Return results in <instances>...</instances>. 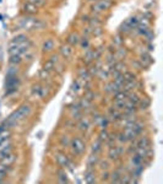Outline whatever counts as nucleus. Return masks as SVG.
I'll return each mask as SVG.
<instances>
[{"mask_svg":"<svg viewBox=\"0 0 163 184\" xmlns=\"http://www.w3.org/2000/svg\"><path fill=\"white\" fill-rule=\"evenodd\" d=\"M31 112H32V107L30 104H22L20 108H17L12 114H10L9 118L4 121L5 126L10 128L12 125L17 124L18 121H21V120H23V119H26L27 117H28V115L31 114Z\"/></svg>","mask_w":163,"mask_h":184,"instance_id":"f257e3e1","label":"nucleus"},{"mask_svg":"<svg viewBox=\"0 0 163 184\" xmlns=\"http://www.w3.org/2000/svg\"><path fill=\"white\" fill-rule=\"evenodd\" d=\"M17 27L20 30H23V31H39V30L44 28L45 23L40 18H36L33 16L26 15V17H22L18 21Z\"/></svg>","mask_w":163,"mask_h":184,"instance_id":"f03ea898","label":"nucleus"},{"mask_svg":"<svg viewBox=\"0 0 163 184\" xmlns=\"http://www.w3.org/2000/svg\"><path fill=\"white\" fill-rule=\"evenodd\" d=\"M31 47H32V42L30 39L25 40L22 43H18L15 45H10L9 48V54L10 55H22L25 59V55L27 53L31 50Z\"/></svg>","mask_w":163,"mask_h":184,"instance_id":"7ed1b4c3","label":"nucleus"},{"mask_svg":"<svg viewBox=\"0 0 163 184\" xmlns=\"http://www.w3.org/2000/svg\"><path fill=\"white\" fill-rule=\"evenodd\" d=\"M18 85H20V79L17 77V75H9V76H6V80H5L6 94H11L13 92H16Z\"/></svg>","mask_w":163,"mask_h":184,"instance_id":"20e7f679","label":"nucleus"},{"mask_svg":"<svg viewBox=\"0 0 163 184\" xmlns=\"http://www.w3.org/2000/svg\"><path fill=\"white\" fill-rule=\"evenodd\" d=\"M113 3L111 1V0H98V1L93 3V5L91 6V11L93 13H103L106 12L107 10H109L112 8Z\"/></svg>","mask_w":163,"mask_h":184,"instance_id":"39448f33","label":"nucleus"},{"mask_svg":"<svg viewBox=\"0 0 163 184\" xmlns=\"http://www.w3.org/2000/svg\"><path fill=\"white\" fill-rule=\"evenodd\" d=\"M70 146H71V151L75 155H82L86 148L85 141L81 138H74L70 141Z\"/></svg>","mask_w":163,"mask_h":184,"instance_id":"423d86ee","label":"nucleus"},{"mask_svg":"<svg viewBox=\"0 0 163 184\" xmlns=\"http://www.w3.org/2000/svg\"><path fill=\"white\" fill-rule=\"evenodd\" d=\"M22 12L26 13L27 16H33V15H36V13L38 12V8L36 5L26 1L25 4H22Z\"/></svg>","mask_w":163,"mask_h":184,"instance_id":"0eeeda50","label":"nucleus"},{"mask_svg":"<svg viewBox=\"0 0 163 184\" xmlns=\"http://www.w3.org/2000/svg\"><path fill=\"white\" fill-rule=\"evenodd\" d=\"M55 158H57V162L59 163L62 167H64V168H66V167H69V168H71L72 169V165H71V162H70V160L66 157L65 155H63V153H55Z\"/></svg>","mask_w":163,"mask_h":184,"instance_id":"6e6552de","label":"nucleus"},{"mask_svg":"<svg viewBox=\"0 0 163 184\" xmlns=\"http://www.w3.org/2000/svg\"><path fill=\"white\" fill-rule=\"evenodd\" d=\"M121 153H123V147L112 145L111 148H109V152H108V157H109L111 160H118Z\"/></svg>","mask_w":163,"mask_h":184,"instance_id":"1a4fd4ad","label":"nucleus"},{"mask_svg":"<svg viewBox=\"0 0 163 184\" xmlns=\"http://www.w3.org/2000/svg\"><path fill=\"white\" fill-rule=\"evenodd\" d=\"M60 54H62V57L65 58V59H69L72 54H74V47H71L70 44H63L60 47Z\"/></svg>","mask_w":163,"mask_h":184,"instance_id":"9d476101","label":"nucleus"},{"mask_svg":"<svg viewBox=\"0 0 163 184\" xmlns=\"http://www.w3.org/2000/svg\"><path fill=\"white\" fill-rule=\"evenodd\" d=\"M66 42H67V44H70L71 47L77 45L79 42H80V36H79V33H77V32H71L70 35L66 37Z\"/></svg>","mask_w":163,"mask_h":184,"instance_id":"9b49d317","label":"nucleus"},{"mask_svg":"<svg viewBox=\"0 0 163 184\" xmlns=\"http://www.w3.org/2000/svg\"><path fill=\"white\" fill-rule=\"evenodd\" d=\"M79 130L80 131H82V133H86L90 130V128H91V120L88 119V118H82L80 120L79 123Z\"/></svg>","mask_w":163,"mask_h":184,"instance_id":"f8f14e48","label":"nucleus"},{"mask_svg":"<svg viewBox=\"0 0 163 184\" xmlns=\"http://www.w3.org/2000/svg\"><path fill=\"white\" fill-rule=\"evenodd\" d=\"M15 161H16V155L12 153V152L3 156V158H1V163H3V165L9 166V167H10L11 165H13V162H15Z\"/></svg>","mask_w":163,"mask_h":184,"instance_id":"ddd939ff","label":"nucleus"},{"mask_svg":"<svg viewBox=\"0 0 163 184\" xmlns=\"http://www.w3.org/2000/svg\"><path fill=\"white\" fill-rule=\"evenodd\" d=\"M54 48H55V42H54L52 38H48V39L44 40V43H43V45H42V50H43L44 53H49V52H52Z\"/></svg>","mask_w":163,"mask_h":184,"instance_id":"4468645a","label":"nucleus"},{"mask_svg":"<svg viewBox=\"0 0 163 184\" xmlns=\"http://www.w3.org/2000/svg\"><path fill=\"white\" fill-rule=\"evenodd\" d=\"M118 91H120V88L115 85L114 81H109L104 85V92L107 93H117Z\"/></svg>","mask_w":163,"mask_h":184,"instance_id":"2eb2a0df","label":"nucleus"},{"mask_svg":"<svg viewBox=\"0 0 163 184\" xmlns=\"http://www.w3.org/2000/svg\"><path fill=\"white\" fill-rule=\"evenodd\" d=\"M91 75L90 72H88V69H86V67H81V69L79 70V79L82 81V82H86V81H91Z\"/></svg>","mask_w":163,"mask_h":184,"instance_id":"dca6fc26","label":"nucleus"},{"mask_svg":"<svg viewBox=\"0 0 163 184\" xmlns=\"http://www.w3.org/2000/svg\"><path fill=\"white\" fill-rule=\"evenodd\" d=\"M96 76H97L101 81H106V80L109 79L111 71H109V69H104V67H101V69L98 70V72H97Z\"/></svg>","mask_w":163,"mask_h":184,"instance_id":"f3484780","label":"nucleus"},{"mask_svg":"<svg viewBox=\"0 0 163 184\" xmlns=\"http://www.w3.org/2000/svg\"><path fill=\"white\" fill-rule=\"evenodd\" d=\"M124 136L126 138V141H134L136 139V133L133 130V128H124V131H123Z\"/></svg>","mask_w":163,"mask_h":184,"instance_id":"a211bd4d","label":"nucleus"},{"mask_svg":"<svg viewBox=\"0 0 163 184\" xmlns=\"http://www.w3.org/2000/svg\"><path fill=\"white\" fill-rule=\"evenodd\" d=\"M150 146H151V141L147 136H144V138H140L139 140H136V147L150 148Z\"/></svg>","mask_w":163,"mask_h":184,"instance_id":"6ab92c4d","label":"nucleus"},{"mask_svg":"<svg viewBox=\"0 0 163 184\" xmlns=\"http://www.w3.org/2000/svg\"><path fill=\"white\" fill-rule=\"evenodd\" d=\"M82 88H84V82L80 79H77V80L74 81L72 85H71V92L74 94H76V93H79L81 90H82Z\"/></svg>","mask_w":163,"mask_h":184,"instance_id":"aec40b11","label":"nucleus"},{"mask_svg":"<svg viewBox=\"0 0 163 184\" xmlns=\"http://www.w3.org/2000/svg\"><path fill=\"white\" fill-rule=\"evenodd\" d=\"M120 118H121L120 111H117V109H114V108H112L109 111V115H108V120L109 121H118V120H120Z\"/></svg>","mask_w":163,"mask_h":184,"instance_id":"412c9836","label":"nucleus"},{"mask_svg":"<svg viewBox=\"0 0 163 184\" xmlns=\"http://www.w3.org/2000/svg\"><path fill=\"white\" fill-rule=\"evenodd\" d=\"M28 38H27L26 35H23V33H20V35L15 36L11 40H10V45H15V44H18V43H22L25 42V40H27Z\"/></svg>","mask_w":163,"mask_h":184,"instance_id":"4be33fe9","label":"nucleus"},{"mask_svg":"<svg viewBox=\"0 0 163 184\" xmlns=\"http://www.w3.org/2000/svg\"><path fill=\"white\" fill-rule=\"evenodd\" d=\"M25 59H23V57L22 55H10V59H9V63L11 64V65H20L22 63Z\"/></svg>","mask_w":163,"mask_h":184,"instance_id":"5701e85b","label":"nucleus"},{"mask_svg":"<svg viewBox=\"0 0 163 184\" xmlns=\"http://www.w3.org/2000/svg\"><path fill=\"white\" fill-rule=\"evenodd\" d=\"M84 61L86 64H90L92 61H94V58H93V49H86V53H85V57H84Z\"/></svg>","mask_w":163,"mask_h":184,"instance_id":"b1692460","label":"nucleus"},{"mask_svg":"<svg viewBox=\"0 0 163 184\" xmlns=\"http://www.w3.org/2000/svg\"><path fill=\"white\" fill-rule=\"evenodd\" d=\"M85 182L88 184H92L96 182V174H94L93 171H87L85 173Z\"/></svg>","mask_w":163,"mask_h":184,"instance_id":"393cba45","label":"nucleus"},{"mask_svg":"<svg viewBox=\"0 0 163 184\" xmlns=\"http://www.w3.org/2000/svg\"><path fill=\"white\" fill-rule=\"evenodd\" d=\"M133 128V130L136 133V135H139V134H141L142 133V130H144V128H145V124L142 121H139V120H136L135 121V124L131 126Z\"/></svg>","mask_w":163,"mask_h":184,"instance_id":"a878e982","label":"nucleus"},{"mask_svg":"<svg viewBox=\"0 0 163 184\" xmlns=\"http://www.w3.org/2000/svg\"><path fill=\"white\" fill-rule=\"evenodd\" d=\"M87 23L91 27H102V25H103V22H102L98 17H88Z\"/></svg>","mask_w":163,"mask_h":184,"instance_id":"bb28decb","label":"nucleus"},{"mask_svg":"<svg viewBox=\"0 0 163 184\" xmlns=\"http://www.w3.org/2000/svg\"><path fill=\"white\" fill-rule=\"evenodd\" d=\"M9 166H5L3 163H0V183L4 180V178L6 177V174L9 173Z\"/></svg>","mask_w":163,"mask_h":184,"instance_id":"cd10ccee","label":"nucleus"},{"mask_svg":"<svg viewBox=\"0 0 163 184\" xmlns=\"http://www.w3.org/2000/svg\"><path fill=\"white\" fill-rule=\"evenodd\" d=\"M123 77H124V81L125 82H128V81H134V80H136V75H135L133 71H124L123 72Z\"/></svg>","mask_w":163,"mask_h":184,"instance_id":"c85d7f7f","label":"nucleus"},{"mask_svg":"<svg viewBox=\"0 0 163 184\" xmlns=\"http://www.w3.org/2000/svg\"><path fill=\"white\" fill-rule=\"evenodd\" d=\"M126 23L131 27L133 30H135L137 27V23H139V18H137V16H131V17H129L128 20H126Z\"/></svg>","mask_w":163,"mask_h":184,"instance_id":"c756f323","label":"nucleus"},{"mask_svg":"<svg viewBox=\"0 0 163 184\" xmlns=\"http://www.w3.org/2000/svg\"><path fill=\"white\" fill-rule=\"evenodd\" d=\"M98 162V156H97V153H92L90 157H88V160H87V165H88V167H94V165Z\"/></svg>","mask_w":163,"mask_h":184,"instance_id":"7c9ffc66","label":"nucleus"},{"mask_svg":"<svg viewBox=\"0 0 163 184\" xmlns=\"http://www.w3.org/2000/svg\"><path fill=\"white\" fill-rule=\"evenodd\" d=\"M131 31H133V28L126 23V21H125L124 23H121L120 28H119V33H120V35H121V33H124V35H128V33H130Z\"/></svg>","mask_w":163,"mask_h":184,"instance_id":"2f4dec72","label":"nucleus"},{"mask_svg":"<svg viewBox=\"0 0 163 184\" xmlns=\"http://www.w3.org/2000/svg\"><path fill=\"white\" fill-rule=\"evenodd\" d=\"M126 54H128V52L125 50V48H121V47H119V49L115 50V57H117V59H119V60L124 59L126 57Z\"/></svg>","mask_w":163,"mask_h":184,"instance_id":"473e14b6","label":"nucleus"},{"mask_svg":"<svg viewBox=\"0 0 163 184\" xmlns=\"http://www.w3.org/2000/svg\"><path fill=\"white\" fill-rule=\"evenodd\" d=\"M124 104H125V101H118V99H114L113 102V108L117 111H123L124 109Z\"/></svg>","mask_w":163,"mask_h":184,"instance_id":"72a5a7b5","label":"nucleus"},{"mask_svg":"<svg viewBox=\"0 0 163 184\" xmlns=\"http://www.w3.org/2000/svg\"><path fill=\"white\" fill-rule=\"evenodd\" d=\"M101 150H102V141L101 140L94 141L93 144H92V152L93 153H98Z\"/></svg>","mask_w":163,"mask_h":184,"instance_id":"f704fd0d","label":"nucleus"},{"mask_svg":"<svg viewBox=\"0 0 163 184\" xmlns=\"http://www.w3.org/2000/svg\"><path fill=\"white\" fill-rule=\"evenodd\" d=\"M58 175H59V182L60 183H67V182H69V179H67V175H66L64 169H59V171H58Z\"/></svg>","mask_w":163,"mask_h":184,"instance_id":"c9c22d12","label":"nucleus"},{"mask_svg":"<svg viewBox=\"0 0 163 184\" xmlns=\"http://www.w3.org/2000/svg\"><path fill=\"white\" fill-rule=\"evenodd\" d=\"M123 37H121V35L119 33V35H117V36H114V38H113V44H114V47H121L123 45Z\"/></svg>","mask_w":163,"mask_h":184,"instance_id":"e433bc0d","label":"nucleus"},{"mask_svg":"<svg viewBox=\"0 0 163 184\" xmlns=\"http://www.w3.org/2000/svg\"><path fill=\"white\" fill-rule=\"evenodd\" d=\"M79 44H81L82 49H88V48H90V39H88V37H82V38H80Z\"/></svg>","mask_w":163,"mask_h":184,"instance_id":"4c0bfd02","label":"nucleus"},{"mask_svg":"<svg viewBox=\"0 0 163 184\" xmlns=\"http://www.w3.org/2000/svg\"><path fill=\"white\" fill-rule=\"evenodd\" d=\"M10 136H11L10 129H9V128H6V129H4V130L0 131V141H3V140H5V139H8V138H10Z\"/></svg>","mask_w":163,"mask_h":184,"instance_id":"58836bf2","label":"nucleus"},{"mask_svg":"<svg viewBox=\"0 0 163 184\" xmlns=\"http://www.w3.org/2000/svg\"><path fill=\"white\" fill-rule=\"evenodd\" d=\"M131 162H133L134 166H139V165H142V162H144V158L140 157L139 155L135 153V155L133 156V158H131Z\"/></svg>","mask_w":163,"mask_h":184,"instance_id":"ea45409f","label":"nucleus"},{"mask_svg":"<svg viewBox=\"0 0 163 184\" xmlns=\"http://www.w3.org/2000/svg\"><path fill=\"white\" fill-rule=\"evenodd\" d=\"M27 3H31L33 5H36L37 8H43V6L45 5V0H26Z\"/></svg>","mask_w":163,"mask_h":184,"instance_id":"a19ab883","label":"nucleus"},{"mask_svg":"<svg viewBox=\"0 0 163 184\" xmlns=\"http://www.w3.org/2000/svg\"><path fill=\"white\" fill-rule=\"evenodd\" d=\"M109 138V133H108L106 129H102V131L99 133V140L101 141H107Z\"/></svg>","mask_w":163,"mask_h":184,"instance_id":"79ce46f5","label":"nucleus"},{"mask_svg":"<svg viewBox=\"0 0 163 184\" xmlns=\"http://www.w3.org/2000/svg\"><path fill=\"white\" fill-rule=\"evenodd\" d=\"M121 177V173L119 171H115L113 174H112V178H111V182L112 183H119V179Z\"/></svg>","mask_w":163,"mask_h":184,"instance_id":"37998d69","label":"nucleus"},{"mask_svg":"<svg viewBox=\"0 0 163 184\" xmlns=\"http://www.w3.org/2000/svg\"><path fill=\"white\" fill-rule=\"evenodd\" d=\"M49 72L50 71L45 70V69H40V71H39V79H42V80L49 79Z\"/></svg>","mask_w":163,"mask_h":184,"instance_id":"c03bdc74","label":"nucleus"},{"mask_svg":"<svg viewBox=\"0 0 163 184\" xmlns=\"http://www.w3.org/2000/svg\"><path fill=\"white\" fill-rule=\"evenodd\" d=\"M102 33H103V30H102V27H92V36L98 37V36L102 35Z\"/></svg>","mask_w":163,"mask_h":184,"instance_id":"a18cd8bd","label":"nucleus"},{"mask_svg":"<svg viewBox=\"0 0 163 184\" xmlns=\"http://www.w3.org/2000/svg\"><path fill=\"white\" fill-rule=\"evenodd\" d=\"M17 72H18L17 66L16 65L15 66H11V67H9V70L6 71V76H9V75H17Z\"/></svg>","mask_w":163,"mask_h":184,"instance_id":"49530a36","label":"nucleus"},{"mask_svg":"<svg viewBox=\"0 0 163 184\" xmlns=\"http://www.w3.org/2000/svg\"><path fill=\"white\" fill-rule=\"evenodd\" d=\"M54 66H55V65H54L50 60H47V61H45V64L43 65V69L48 70V71H52V70L54 69Z\"/></svg>","mask_w":163,"mask_h":184,"instance_id":"de8ad7c7","label":"nucleus"},{"mask_svg":"<svg viewBox=\"0 0 163 184\" xmlns=\"http://www.w3.org/2000/svg\"><path fill=\"white\" fill-rule=\"evenodd\" d=\"M11 150H12V145H9V146L4 147L3 150H0V155H1V157H3V156H5V155L10 153V152H11Z\"/></svg>","mask_w":163,"mask_h":184,"instance_id":"09e8293b","label":"nucleus"},{"mask_svg":"<svg viewBox=\"0 0 163 184\" xmlns=\"http://www.w3.org/2000/svg\"><path fill=\"white\" fill-rule=\"evenodd\" d=\"M9 145H11V139H10V138L5 139V140H3V141H0V150H3L4 147L9 146Z\"/></svg>","mask_w":163,"mask_h":184,"instance_id":"8fccbe9b","label":"nucleus"},{"mask_svg":"<svg viewBox=\"0 0 163 184\" xmlns=\"http://www.w3.org/2000/svg\"><path fill=\"white\" fill-rule=\"evenodd\" d=\"M139 103H141V108H140V109H147V108L150 107V101L146 99V98H145L144 101H141V99H140Z\"/></svg>","mask_w":163,"mask_h":184,"instance_id":"3c124183","label":"nucleus"},{"mask_svg":"<svg viewBox=\"0 0 163 184\" xmlns=\"http://www.w3.org/2000/svg\"><path fill=\"white\" fill-rule=\"evenodd\" d=\"M60 144H62L63 146H67V145H70V140L67 136H63L62 140H60Z\"/></svg>","mask_w":163,"mask_h":184,"instance_id":"603ef678","label":"nucleus"},{"mask_svg":"<svg viewBox=\"0 0 163 184\" xmlns=\"http://www.w3.org/2000/svg\"><path fill=\"white\" fill-rule=\"evenodd\" d=\"M84 35L85 37H88V36H92V27H86V28H84Z\"/></svg>","mask_w":163,"mask_h":184,"instance_id":"864d4df0","label":"nucleus"},{"mask_svg":"<svg viewBox=\"0 0 163 184\" xmlns=\"http://www.w3.org/2000/svg\"><path fill=\"white\" fill-rule=\"evenodd\" d=\"M49 60L52 61L54 65H57V64H59V55H58V54H55V55H52Z\"/></svg>","mask_w":163,"mask_h":184,"instance_id":"5fc2aeb1","label":"nucleus"},{"mask_svg":"<svg viewBox=\"0 0 163 184\" xmlns=\"http://www.w3.org/2000/svg\"><path fill=\"white\" fill-rule=\"evenodd\" d=\"M118 136H119V138H118V141H119V142H126V138L124 136V134H123V133L119 134Z\"/></svg>","mask_w":163,"mask_h":184,"instance_id":"6e6d98bb","label":"nucleus"},{"mask_svg":"<svg viewBox=\"0 0 163 184\" xmlns=\"http://www.w3.org/2000/svg\"><path fill=\"white\" fill-rule=\"evenodd\" d=\"M107 179H108V173H106V174L103 173V178H102V180H107Z\"/></svg>","mask_w":163,"mask_h":184,"instance_id":"4d7b16f0","label":"nucleus"},{"mask_svg":"<svg viewBox=\"0 0 163 184\" xmlns=\"http://www.w3.org/2000/svg\"><path fill=\"white\" fill-rule=\"evenodd\" d=\"M87 1H90V3H96V1H98V0H87Z\"/></svg>","mask_w":163,"mask_h":184,"instance_id":"13d9d810","label":"nucleus"},{"mask_svg":"<svg viewBox=\"0 0 163 184\" xmlns=\"http://www.w3.org/2000/svg\"><path fill=\"white\" fill-rule=\"evenodd\" d=\"M1 1H3V0H0V3H1Z\"/></svg>","mask_w":163,"mask_h":184,"instance_id":"bf43d9fd","label":"nucleus"}]
</instances>
